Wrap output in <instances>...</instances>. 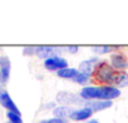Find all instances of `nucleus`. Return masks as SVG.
I'll return each instance as SVG.
<instances>
[{"label": "nucleus", "mask_w": 128, "mask_h": 123, "mask_svg": "<svg viewBox=\"0 0 128 123\" xmlns=\"http://www.w3.org/2000/svg\"><path fill=\"white\" fill-rule=\"evenodd\" d=\"M78 94L84 100H112L118 98L120 92L113 86H86Z\"/></svg>", "instance_id": "f257e3e1"}, {"label": "nucleus", "mask_w": 128, "mask_h": 123, "mask_svg": "<svg viewBox=\"0 0 128 123\" xmlns=\"http://www.w3.org/2000/svg\"><path fill=\"white\" fill-rule=\"evenodd\" d=\"M93 79L96 82L102 83V86H116L118 72L112 68V66L107 60H99L94 72H93Z\"/></svg>", "instance_id": "f03ea898"}, {"label": "nucleus", "mask_w": 128, "mask_h": 123, "mask_svg": "<svg viewBox=\"0 0 128 123\" xmlns=\"http://www.w3.org/2000/svg\"><path fill=\"white\" fill-rule=\"evenodd\" d=\"M56 100L59 103H62L63 106H70V104H86V100L82 99L79 97V94H74L72 92H66V90H62L56 94Z\"/></svg>", "instance_id": "7ed1b4c3"}, {"label": "nucleus", "mask_w": 128, "mask_h": 123, "mask_svg": "<svg viewBox=\"0 0 128 123\" xmlns=\"http://www.w3.org/2000/svg\"><path fill=\"white\" fill-rule=\"evenodd\" d=\"M44 68L49 72H59L64 68H68V62L62 56H53L44 60Z\"/></svg>", "instance_id": "20e7f679"}, {"label": "nucleus", "mask_w": 128, "mask_h": 123, "mask_svg": "<svg viewBox=\"0 0 128 123\" xmlns=\"http://www.w3.org/2000/svg\"><path fill=\"white\" fill-rule=\"evenodd\" d=\"M60 50L62 48L58 46H49V45H40L35 48V55L46 60L53 56H60Z\"/></svg>", "instance_id": "39448f33"}, {"label": "nucleus", "mask_w": 128, "mask_h": 123, "mask_svg": "<svg viewBox=\"0 0 128 123\" xmlns=\"http://www.w3.org/2000/svg\"><path fill=\"white\" fill-rule=\"evenodd\" d=\"M110 66L117 72H124L128 68V59L120 52L113 53L110 55Z\"/></svg>", "instance_id": "423d86ee"}, {"label": "nucleus", "mask_w": 128, "mask_h": 123, "mask_svg": "<svg viewBox=\"0 0 128 123\" xmlns=\"http://www.w3.org/2000/svg\"><path fill=\"white\" fill-rule=\"evenodd\" d=\"M0 104H2L5 109H8L9 112L20 114L19 108L16 107L15 102L13 100V98L10 97V94H9L6 90H0Z\"/></svg>", "instance_id": "0eeeda50"}, {"label": "nucleus", "mask_w": 128, "mask_h": 123, "mask_svg": "<svg viewBox=\"0 0 128 123\" xmlns=\"http://www.w3.org/2000/svg\"><path fill=\"white\" fill-rule=\"evenodd\" d=\"M10 68H12V64H10V59L6 55L0 58V83L5 84L9 80Z\"/></svg>", "instance_id": "6e6552de"}, {"label": "nucleus", "mask_w": 128, "mask_h": 123, "mask_svg": "<svg viewBox=\"0 0 128 123\" xmlns=\"http://www.w3.org/2000/svg\"><path fill=\"white\" fill-rule=\"evenodd\" d=\"M98 63H99V60L96 56L94 58H90V59H87V60H83V62H80V63H79L78 70L80 73L90 77L93 74V72H94V69H96V67H97Z\"/></svg>", "instance_id": "1a4fd4ad"}, {"label": "nucleus", "mask_w": 128, "mask_h": 123, "mask_svg": "<svg viewBox=\"0 0 128 123\" xmlns=\"http://www.w3.org/2000/svg\"><path fill=\"white\" fill-rule=\"evenodd\" d=\"M113 106L112 100H86L84 107L90 108L93 112H100L104 109H108Z\"/></svg>", "instance_id": "9d476101"}, {"label": "nucleus", "mask_w": 128, "mask_h": 123, "mask_svg": "<svg viewBox=\"0 0 128 123\" xmlns=\"http://www.w3.org/2000/svg\"><path fill=\"white\" fill-rule=\"evenodd\" d=\"M93 110L88 107H82V108H78V109H74V112L72 113L70 116V119L73 120H89L90 117L93 116Z\"/></svg>", "instance_id": "9b49d317"}, {"label": "nucleus", "mask_w": 128, "mask_h": 123, "mask_svg": "<svg viewBox=\"0 0 128 123\" xmlns=\"http://www.w3.org/2000/svg\"><path fill=\"white\" fill-rule=\"evenodd\" d=\"M74 112V108L70 106H58L53 108V114L55 118H60V119H66V118H70L72 113Z\"/></svg>", "instance_id": "f8f14e48"}, {"label": "nucleus", "mask_w": 128, "mask_h": 123, "mask_svg": "<svg viewBox=\"0 0 128 123\" xmlns=\"http://www.w3.org/2000/svg\"><path fill=\"white\" fill-rule=\"evenodd\" d=\"M78 69H76V68H64V69H62V70H59V72H56V74H58V77L59 78H63V79H73L77 74H78Z\"/></svg>", "instance_id": "ddd939ff"}, {"label": "nucleus", "mask_w": 128, "mask_h": 123, "mask_svg": "<svg viewBox=\"0 0 128 123\" xmlns=\"http://www.w3.org/2000/svg\"><path fill=\"white\" fill-rule=\"evenodd\" d=\"M127 86H128V73L127 72H118V78H117L114 87L123 88V87H127Z\"/></svg>", "instance_id": "4468645a"}, {"label": "nucleus", "mask_w": 128, "mask_h": 123, "mask_svg": "<svg viewBox=\"0 0 128 123\" xmlns=\"http://www.w3.org/2000/svg\"><path fill=\"white\" fill-rule=\"evenodd\" d=\"M114 49V46H109V45H96L92 48V50L96 53V54H107L109 52H112Z\"/></svg>", "instance_id": "2eb2a0df"}, {"label": "nucleus", "mask_w": 128, "mask_h": 123, "mask_svg": "<svg viewBox=\"0 0 128 123\" xmlns=\"http://www.w3.org/2000/svg\"><path fill=\"white\" fill-rule=\"evenodd\" d=\"M88 80H89V77L83 74V73H80V72H78V74L72 79V82H74L77 84H86V83H88Z\"/></svg>", "instance_id": "dca6fc26"}, {"label": "nucleus", "mask_w": 128, "mask_h": 123, "mask_svg": "<svg viewBox=\"0 0 128 123\" xmlns=\"http://www.w3.org/2000/svg\"><path fill=\"white\" fill-rule=\"evenodd\" d=\"M6 117H8L10 123H23V119H22L20 114H16V113H13V112H8Z\"/></svg>", "instance_id": "f3484780"}, {"label": "nucleus", "mask_w": 128, "mask_h": 123, "mask_svg": "<svg viewBox=\"0 0 128 123\" xmlns=\"http://www.w3.org/2000/svg\"><path fill=\"white\" fill-rule=\"evenodd\" d=\"M40 123H67L66 119H60V118H50V119H45V120H42Z\"/></svg>", "instance_id": "a211bd4d"}, {"label": "nucleus", "mask_w": 128, "mask_h": 123, "mask_svg": "<svg viewBox=\"0 0 128 123\" xmlns=\"http://www.w3.org/2000/svg\"><path fill=\"white\" fill-rule=\"evenodd\" d=\"M35 48L36 46H25L24 50H23V53L25 55H33V54H35Z\"/></svg>", "instance_id": "6ab92c4d"}, {"label": "nucleus", "mask_w": 128, "mask_h": 123, "mask_svg": "<svg viewBox=\"0 0 128 123\" xmlns=\"http://www.w3.org/2000/svg\"><path fill=\"white\" fill-rule=\"evenodd\" d=\"M66 49H67V52L70 53V54H76V53L79 50L78 45H68V46H66Z\"/></svg>", "instance_id": "aec40b11"}, {"label": "nucleus", "mask_w": 128, "mask_h": 123, "mask_svg": "<svg viewBox=\"0 0 128 123\" xmlns=\"http://www.w3.org/2000/svg\"><path fill=\"white\" fill-rule=\"evenodd\" d=\"M87 123H99V120H97V119H89Z\"/></svg>", "instance_id": "412c9836"}, {"label": "nucleus", "mask_w": 128, "mask_h": 123, "mask_svg": "<svg viewBox=\"0 0 128 123\" xmlns=\"http://www.w3.org/2000/svg\"><path fill=\"white\" fill-rule=\"evenodd\" d=\"M6 123H10V122H6Z\"/></svg>", "instance_id": "4be33fe9"}]
</instances>
